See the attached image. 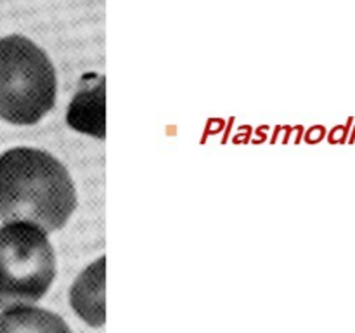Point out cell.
<instances>
[{
    "instance_id": "obj_4",
    "label": "cell",
    "mask_w": 355,
    "mask_h": 333,
    "mask_svg": "<svg viewBox=\"0 0 355 333\" xmlns=\"http://www.w3.org/2000/svg\"><path fill=\"white\" fill-rule=\"evenodd\" d=\"M104 255L90 264L71 287L69 300L76 314L90 326H103L104 316Z\"/></svg>"
},
{
    "instance_id": "obj_7",
    "label": "cell",
    "mask_w": 355,
    "mask_h": 333,
    "mask_svg": "<svg viewBox=\"0 0 355 333\" xmlns=\"http://www.w3.org/2000/svg\"><path fill=\"white\" fill-rule=\"evenodd\" d=\"M354 139H355V128H354V132H352V139H350V142H352Z\"/></svg>"
},
{
    "instance_id": "obj_2",
    "label": "cell",
    "mask_w": 355,
    "mask_h": 333,
    "mask_svg": "<svg viewBox=\"0 0 355 333\" xmlns=\"http://www.w3.org/2000/svg\"><path fill=\"white\" fill-rule=\"evenodd\" d=\"M58 78L49 56L23 35L0 38V118L33 125L55 104Z\"/></svg>"
},
{
    "instance_id": "obj_6",
    "label": "cell",
    "mask_w": 355,
    "mask_h": 333,
    "mask_svg": "<svg viewBox=\"0 0 355 333\" xmlns=\"http://www.w3.org/2000/svg\"><path fill=\"white\" fill-rule=\"evenodd\" d=\"M0 333H71L64 319L37 305H14L0 312Z\"/></svg>"
},
{
    "instance_id": "obj_3",
    "label": "cell",
    "mask_w": 355,
    "mask_h": 333,
    "mask_svg": "<svg viewBox=\"0 0 355 333\" xmlns=\"http://www.w3.org/2000/svg\"><path fill=\"white\" fill-rule=\"evenodd\" d=\"M55 278V253L47 231L26 221L0 228V309L38 302Z\"/></svg>"
},
{
    "instance_id": "obj_5",
    "label": "cell",
    "mask_w": 355,
    "mask_h": 333,
    "mask_svg": "<svg viewBox=\"0 0 355 333\" xmlns=\"http://www.w3.org/2000/svg\"><path fill=\"white\" fill-rule=\"evenodd\" d=\"M66 120L73 128L104 139V76L97 83H85L73 97Z\"/></svg>"
},
{
    "instance_id": "obj_1",
    "label": "cell",
    "mask_w": 355,
    "mask_h": 333,
    "mask_svg": "<svg viewBox=\"0 0 355 333\" xmlns=\"http://www.w3.org/2000/svg\"><path fill=\"white\" fill-rule=\"evenodd\" d=\"M76 208L66 166L51 153L17 146L0 155V219L26 221L45 231L61 229Z\"/></svg>"
}]
</instances>
